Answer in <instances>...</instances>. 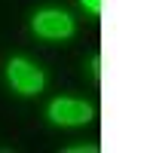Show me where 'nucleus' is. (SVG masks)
<instances>
[{"label":"nucleus","mask_w":153,"mask_h":153,"mask_svg":"<svg viewBox=\"0 0 153 153\" xmlns=\"http://www.w3.org/2000/svg\"><path fill=\"white\" fill-rule=\"evenodd\" d=\"M31 28L37 37H43V40H68L74 34V19L68 12L61 9H40L31 22Z\"/></svg>","instance_id":"f257e3e1"},{"label":"nucleus","mask_w":153,"mask_h":153,"mask_svg":"<svg viewBox=\"0 0 153 153\" xmlns=\"http://www.w3.org/2000/svg\"><path fill=\"white\" fill-rule=\"evenodd\" d=\"M6 76H9V83H12V89L19 95H37L43 89V83H46L43 71L37 65H31L28 58H12L6 65Z\"/></svg>","instance_id":"f03ea898"},{"label":"nucleus","mask_w":153,"mask_h":153,"mask_svg":"<svg viewBox=\"0 0 153 153\" xmlns=\"http://www.w3.org/2000/svg\"><path fill=\"white\" fill-rule=\"evenodd\" d=\"M95 117V107L89 101H76V98H55L49 104V120L58 126H83Z\"/></svg>","instance_id":"7ed1b4c3"},{"label":"nucleus","mask_w":153,"mask_h":153,"mask_svg":"<svg viewBox=\"0 0 153 153\" xmlns=\"http://www.w3.org/2000/svg\"><path fill=\"white\" fill-rule=\"evenodd\" d=\"M89 71H92V76H95V80H101V55H98V52L89 58Z\"/></svg>","instance_id":"20e7f679"},{"label":"nucleus","mask_w":153,"mask_h":153,"mask_svg":"<svg viewBox=\"0 0 153 153\" xmlns=\"http://www.w3.org/2000/svg\"><path fill=\"white\" fill-rule=\"evenodd\" d=\"M83 6L92 12V16H101V0H83Z\"/></svg>","instance_id":"39448f33"}]
</instances>
